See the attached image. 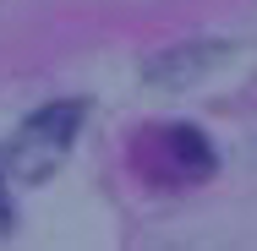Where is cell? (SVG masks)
Instances as JSON below:
<instances>
[{"instance_id":"cell-1","label":"cell","mask_w":257,"mask_h":251,"mask_svg":"<svg viewBox=\"0 0 257 251\" xmlns=\"http://www.w3.org/2000/svg\"><path fill=\"white\" fill-rule=\"evenodd\" d=\"M77 126H82V104H77V99L39 109V115L22 120V131L11 137V148H6V169L22 175V180H44L55 164L66 158L71 137H77Z\"/></svg>"},{"instance_id":"cell-2","label":"cell","mask_w":257,"mask_h":251,"mask_svg":"<svg viewBox=\"0 0 257 251\" xmlns=\"http://www.w3.org/2000/svg\"><path fill=\"white\" fill-rule=\"evenodd\" d=\"M143 153H159V164H143L159 180H203L213 169V148L203 142V131H192V126H159V131H148Z\"/></svg>"},{"instance_id":"cell-3","label":"cell","mask_w":257,"mask_h":251,"mask_svg":"<svg viewBox=\"0 0 257 251\" xmlns=\"http://www.w3.org/2000/svg\"><path fill=\"white\" fill-rule=\"evenodd\" d=\"M11 224V202H6V186H0V229Z\"/></svg>"}]
</instances>
